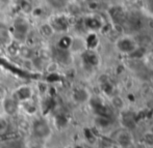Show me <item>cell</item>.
<instances>
[{
    "instance_id": "obj_8",
    "label": "cell",
    "mask_w": 153,
    "mask_h": 148,
    "mask_svg": "<svg viewBox=\"0 0 153 148\" xmlns=\"http://www.w3.org/2000/svg\"><path fill=\"white\" fill-rule=\"evenodd\" d=\"M20 108H22L24 110V112L28 115H34L38 111V107L36 105L33 103V100H27V102H24V103H21L20 104Z\"/></svg>"
},
{
    "instance_id": "obj_11",
    "label": "cell",
    "mask_w": 153,
    "mask_h": 148,
    "mask_svg": "<svg viewBox=\"0 0 153 148\" xmlns=\"http://www.w3.org/2000/svg\"><path fill=\"white\" fill-rule=\"evenodd\" d=\"M71 42H72V37H69V36H66V35L62 36L59 40V42H57V49L69 51Z\"/></svg>"
},
{
    "instance_id": "obj_14",
    "label": "cell",
    "mask_w": 153,
    "mask_h": 148,
    "mask_svg": "<svg viewBox=\"0 0 153 148\" xmlns=\"http://www.w3.org/2000/svg\"><path fill=\"white\" fill-rule=\"evenodd\" d=\"M7 127H8V124L6 122V120L3 118H0V136L3 135L4 133H6Z\"/></svg>"
},
{
    "instance_id": "obj_10",
    "label": "cell",
    "mask_w": 153,
    "mask_h": 148,
    "mask_svg": "<svg viewBox=\"0 0 153 148\" xmlns=\"http://www.w3.org/2000/svg\"><path fill=\"white\" fill-rule=\"evenodd\" d=\"M73 98H74L75 102L77 103H85L88 100L89 95H88L87 91L83 89H77L73 92Z\"/></svg>"
},
{
    "instance_id": "obj_15",
    "label": "cell",
    "mask_w": 153,
    "mask_h": 148,
    "mask_svg": "<svg viewBox=\"0 0 153 148\" xmlns=\"http://www.w3.org/2000/svg\"><path fill=\"white\" fill-rule=\"evenodd\" d=\"M7 95H8V92H7V90L5 89V87L0 85V102H2Z\"/></svg>"
},
{
    "instance_id": "obj_3",
    "label": "cell",
    "mask_w": 153,
    "mask_h": 148,
    "mask_svg": "<svg viewBox=\"0 0 153 148\" xmlns=\"http://www.w3.org/2000/svg\"><path fill=\"white\" fill-rule=\"evenodd\" d=\"M1 104L2 111L5 113L7 116H15L19 113L20 110V103L10 94L7 95L4 98L2 102H0Z\"/></svg>"
},
{
    "instance_id": "obj_4",
    "label": "cell",
    "mask_w": 153,
    "mask_h": 148,
    "mask_svg": "<svg viewBox=\"0 0 153 148\" xmlns=\"http://www.w3.org/2000/svg\"><path fill=\"white\" fill-rule=\"evenodd\" d=\"M12 95L21 104V103L27 102V100H30L33 98L34 90L30 85H21L18 88L15 89Z\"/></svg>"
},
{
    "instance_id": "obj_5",
    "label": "cell",
    "mask_w": 153,
    "mask_h": 148,
    "mask_svg": "<svg viewBox=\"0 0 153 148\" xmlns=\"http://www.w3.org/2000/svg\"><path fill=\"white\" fill-rule=\"evenodd\" d=\"M14 40L12 35V31L7 26L0 23V46L7 47Z\"/></svg>"
},
{
    "instance_id": "obj_12",
    "label": "cell",
    "mask_w": 153,
    "mask_h": 148,
    "mask_svg": "<svg viewBox=\"0 0 153 148\" xmlns=\"http://www.w3.org/2000/svg\"><path fill=\"white\" fill-rule=\"evenodd\" d=\"M59 62H56L55 60H53V61H50L48 62V63L45 64V72L48 73V74H55V73H57V70H59Z\"/></svg>"
},
{
    "instance_id": "obj_9",
    "label": "cell",
    "mask_w": 153,
    "mask_h": 148,
    "mask_svg": "<svg viewBox=\"0 0 153 148\" xmlns=\"http://www.w3.org/2000/svg\"><path fill=\"white\" fill-rule=\"evenodd\" d=\"M19 8L21 10V12L24 15H30L32 12L33 5L31 4V2L29 0H19L18 1Z\"/></svg>"
},
{
    "instance_id": "obj_7",
    "label": "cell",
    "mask_w": 153,
    "mask_h": 148,
    "mask_svg": "<svg viewBox=\"0 0 153 148\" xmlns=\"http://www.w3.org/2000/svg\"><path fill=\"white\" fill-rule=\"evenodd\" d=\"M39 33L45 38H50L51 36H53V34L55 33V30L53 29L52 25L49 22H45L39 26Z\"/></svg>"
},
{
    "instance_id": "obj_2",
    "label": "cell",
    "mask_w": 153,
    "mask_h": 148,
    "mask_svg": "<svg viewBox=\"0 0 153 148\" xmlns=\"http://www.w3.org/2000/svg\"><path fill=\"white\" fill-rule=\"evenodd\" d=\"M31 132L32 135L40 140H46L52 134V130H51L49 122L43 118H38L32 122Z\"/></svg>"
},
{
    "instance_id": "obj_16",
    "label": "cell",
    "mask_w": 153,
    "mask_h": 148,
    "mask_svg": "<svg viewBox=\"0 0 153 148\" xmlns=\"http://www.w3.org/2000/svg\"><path fill=\"white\" fill-rule=\"evenodd\" d=\"M31 148H40V147H38V146H32Z\"/></svg>"
},
{
    "instance_id": "obj_6",
    "label": "cell",
    "mask_w": 153,
    "mask_h": 148,
    "mask_svg": "<svg viewBox=\"0 0 153 148\" xmlns=\"http://www.w3.org/2000/svg\"><path fill=\"white\" fill-rule=\"evenodd\" d=\"M18 56L21 57L22 59H33L36 57V52H34L33 47H30L26 44H21Z\"/></svg>"
},
{
    "instance_id": "obj_1",
    "label": "cell",
    "mask_w": 153,
    "mask_h": 148,
    "mask_svg": "<svg viewBox=\"0 0 153 148\" xmlns=\"http://www.w3.org/2000/svg\"><path fill=\"white\" fill-rule=\"evenodd\" d=\"M10 31H12L14 40L20 42V44H24L29 35V31H30V23H29L28 19L23 16L17 17L13 23Z\"/></svg>"
},
{
    "instance_id": "obj_13",
    "label": "cell",
    "mask_w": 153,
    "mask_h": 148,
    "mask_svg": "<svg viewBox=\"0 0 153 148\" xmlns=\"http://www.w3.org/2000/svg\"><path fill=\"white\" fill-rule=\"evenodd\" d=\"M68 0H48V3L50 4V6H52L53 8H59L62 7L64 5H66Z\"/></svg>"
}]
</instances>
